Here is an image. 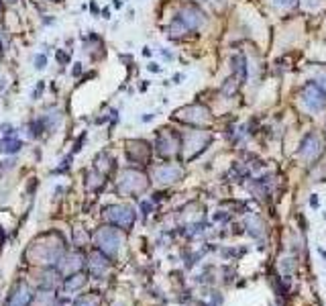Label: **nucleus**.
I'll return each mask as SVG.
<instances>
[{
  "label": "nucleus",
  "instance_id": "obj_1",
  "mask_svg": "<svg viewBox=\"0 0 326 306\" xmlns=\"http://www.w3.org/2000/svg\"><path fill=\"white\" fill-rule=\"evenodd\" d=\"M202 23H204L202 13H198L196 8H184V11L180 13V16L173 21L171 31H173V29H180V31H190V29H198Z\"/></svg>",
  "mask_w": 326,
  "mask_h": 306
},
{
  "label": "nucleus",
  "instance_id": "obj_2",
  "mask_svg": "<svg viewBox=\"0 0 326 306\" xmlns=\"http://www.w3.org/2000/svg\"><path fill=\"white\" fill-rule=\"evenodd\" d=\"M302 102L306 104V108L312 113H320L322 108L326 106V94L320 90L316 84L306 86V90L302 94Z\"/></svg>",
  "mask_w": 326,
  "mask_h": 306
},
{
  "label": "nucleus",
  "instance_id": "obj_3",
  "mask_svg": "<svg viewBox=\"0 0 326 306\" xmlns=\"http://www.w3.org/2000/svg\"><path fill=\"white\" fill-rule=\"evenodd\" d=\"M302 153H304V157H306V161H314V160H318V155L322 153V143H320L318 137L310 135L308 139L304 141Z\"/></svg>",
  "mask_w": 326,
  "mask_h": 306
},
{
  "label": "nucleus",
  "instance_id": "obj_4",
  "mask_svg": "<svg viewBox=\"0 0 326 306\" xmlns=\"http://www.w3.org/2000/svg\"><path fill=\"white\" fill-rule=\"evenodd\" d=\"M182 172L177 170V167L173 165H167V167H161V170H157V177H159V182H173L177 176H180Z\"/></svg>",
  "mask_w": 326,
  "mask_h": 306
},
{
  "label": "nucleus",
  "instance_id": "obj_5",
  "mask_svg": "<svg viewBox=\"0 0 326 306\" xmlns=\"http://www.w3.org/2000/svg\"><path fill=\"white\" fill-rule=\"evenodd\" d=\"M171 145H175L173 143V135L171 133H159V139H157V147H159V151L163 153V155H167V153H171L173 149H171Z\"/></svg>",
  "mask_w": 326,
  "mask_h": 306
},
{
  "label": "nucleus",
  "instance_id": "obj_6",
  "mask_svg": "<svg viewBox=\"0 0 326 306\" xmlns=\"http://www.w3.org/2000/svg\"><path fill=\"white\" fill-rule=\"evenodd\" d=\"M23 147V143L18 141V139H0V151H4V153H15L18 151Z\"/></svg>",
  "mask_w": 326,
  "mask_h": 306
},
{
  "label": "nucleus",
  "instance_id": "obj_7",
  "mask_svg": "<svg viewBox=\"0 0 326 306\" xmlns=\"http://www.w3.org/2000/svg\"><path fill=\"white\" fill-rule=\"evenodd\" d=\"M45 65H47V57L39 53V55L35 57V67H37V70H45Z\"/></svg>",
  "mask_w": 326,
  "mask_h": 306
},
{
  "label": "nucleus",
  "instance_id": "obj_8",
  "mask_svg": "<svg viewBox=\"0 0 326 306\" xmlns=\"http://www.w3.org/2000/svg\"><path fill=\"white\" fill-rule=\"evenodd\" d=\"M320 4H322V0H304V6L310 8V11H312V8H318Z\"/></svg>",
  "mask_w": 326,
  "mask_h": 306
},
{
  "label": "nucleus",
  "instance_id": "obj_9",
  "mask_svg": "<svg viewBox=\"0 0 326 306\" xmlns=\"http://www.w3.org/2000/svg\"><path fill=\"white\" fill-rule=\"evenodd\" d=\"M43 90H45V84H43V82H39V84H37V88H35V92H33V98H35V100H37L39 96H41V92H43Z\"/></svg>",
  "mask_w": 326,
  "mask_h": 306
},
{
  "label": "nucleus",
  "instance_id": "obj_10",
  "mask_svg": "<svg viewBox=\"0 0 326 306\" xmlns=\"http://www.w3.org/2000/svg\"><path fill=\"white\" fill-rule=\"evenodd\" d=\"M57 62L59 64H67V62H70V55L63 53V51H57Z\"/></svg>",
  "mask_w": 326,
  "mask_h": 306
},
{
  "label": "nucleus",
  "instance_id": "obj_11",
  "mask_svg": "<svg viewBox=\"0 0 326 306\" xmlns=\"http://www.w3.org/2000/svg\"><path fill=\"white\" fill-rule=\"evenodd\" d=\"M72 74H74V76H80V74H82V64H76L74 70H72Z\"/></svg>",
  "mask_w": 326,
  "mask_h": 306
},
{
  "label": "nucleus",
  "instance_id": "obj_12",
  "mask_svg": "<svg viewBox=\"0 0 326 306\" xmlns=\"http://www.w3.org/2000/svg\"><path fill=\"white\" fill-rule=\"evenodd\" d=\"M15 129H13V127H8V125H2V133L4 135H8V133H13Z\"/></svg>",
  "mask_w": 326,
  "mask_h": 306
},
{
  "label": "nucleus",
  "instance_id": "obj_13",
  "mask_svg": "<svg viewBox=\"0 0 326 306\" xmlns=\"http://www.w3.org/2000/svg\"><path fill=\"white\" fill-rule=\"evenodd\" d=\"M279 6H288V4H292V0H275Z\"/></svg>",
  "mask_w": 326,
  "mask_h": 306
},
{
  "label": "nucleus",
  "instance_id": "obj_14",
  "mask_svg": "<svg viewBox=\"0 0 326 306\" xmlns=\"http://www.w3.org/2000/svg\"><path fill=\"white\" fill-rule=\"evenodd\" d=\"M149 70H151V72H159V70H161V67H159V65H157V64H149Z\"/></svg>",
  "mask_w": 326,
  "mask_h": 306
},
{
  "label": "nucleus",
  "instance_id": "obj_15",
  "mask_svg": "<svg viewBox=\"0 0 326 306\" xmlns=\"http://www.w3.org/2000/svg\"><path fill=\"white\" fill-rule=\"evenodd\" d=\"M0 16H2V4H0Z\"/></svg>",
  "mask_w": 326,
  "mask_h": 306
},
{
  "label": "nucleus",
  "instance_id": "obj_16",
  "mask_svg": "<svg viewBox=\"0 0 326 306\" xmlns=\"http://www.w3.org/2000/svg\"><path fill=\"white\" fill-rule=\"evenodd\" d=\"M8 2H16V0H8Z\"/></svg>",
  "mask_w": 326,
  "mask_h": 306
},
{
  "label": "nucleus",
  "instance_id": "obj_17",
  "mask_svg": "<svg viewBox=\"0 0 326 306\" xmlns=\"http://www.w3.org/2000/svg\"><path fill=\"white\" fill-rule=\"evenodd\" d=\"M0 49H2V47H0Z\"/></svg>",
  "mask_w": 326,
  "mask_h": 306
}]
</instances>
